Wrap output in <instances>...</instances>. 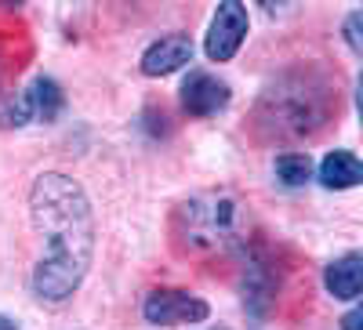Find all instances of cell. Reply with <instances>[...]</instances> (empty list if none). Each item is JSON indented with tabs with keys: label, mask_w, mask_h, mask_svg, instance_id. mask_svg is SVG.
I'll list each match as a JSON object with an SVG mask.
<instances>
[{
	"label": "cell",
	"mask_w": 363,
	"mask_h": 330,
	"mask_svg": "<svg viewBox=\"0 0 363 330\" xmlns=\"http://www.w3.org/2000/svg\"><path fill=\"white\" fill-rule=\"evenodd\" d=\"M178 239L193 254H229L247 239V211L233 193H203L178 207Z\"/></svg>",
	"instance_id": "7a4b0ae2"
},
{
	"label": "cell",
	"mask_w": 363,
	"mask_h": 330,
	"mask_svg": "<svg viewBox=\"0 0 363 330\" xmlns=\"http://www.w3.org/2000/svg\"><path fill=\"white\" fill-rule=\"evenodd\" d=\"M247 37V8L236 4V0H225L215 11V22H211L207 33V58L211 62H229V58L240 51Z\"/></svg>",
	"instance_id": "5b68a950"
},
{
	"label": "cell",
	"mask_w": 363,
	"mask_h": 330,
	"mask_svg": "<svg viewBox=\"0 0 363 330\" xmlns=\"http://www.w3.org/2000/svg\"><path fill=\"white\" fill-rule=\"evenodd\" d=\"M29 215L44 239V258L37 261L33 290L44 302H66L84 283L91 251H95V222L84 189L69 174L48 171L33 182Z\"/></svg>",
	"instance_id": "6da1fadb"
},
{
	"label": "cell",
	"mask_w": 363,
	"mask_h": 330,
	"mask_svg": "<svg viewBox=\"0 0 363 330\" xmlns=\"http://www.w3.org/2000/svg\"><path fill=\"white\" fill-rule=\"evenodd\" d=\"M142 316L157 326H174V323H203L211 309L207 302L186 290H153L142 305Z\"/></svg>",
	"instance_id": "277c9868"
},
{
	"label": "cell",
	"mask_w": 363,
	"mask_h": 330,
	"mask_svg": "<svg viewBox=\"0 0 363 330\" xmlns=\"http://www.w3.org/2000/svg\"><path fill=\"white\" fill-rule=\"evenodd\" d=\"M327 290L342 297V302H356L359 290H363V258L359 254H345L335 265H327V276H323Z\"/></svg>",
	"instance_id": "ba28073f"
},
{
	"label": "cell",
	"mask_w": 363,
	"mask_h": 330,
	"mask_svg": "<svg viewBox=\"0 0 363 330\" xmlns=\"http://www.w3.org/2000/svg\"><path fill=\"white\" fill-rule=\"evenodd\" d=\"M356 29H359V11H352V15H349V22H345V37H349V47L359 55V51H363V40H359V33H356Z\"/></svg>",
	"instance_id": "7c38bea8"
},
{
	"label": "cell",
	"mask_w": 363,
	"mask_h": 330,
	"mask_svg": "<svg viewBox=\"0 0 363 330\" xmlns=\"http://www.w3.org/2000/svg\"><path fill=\"white\" fill-rule=\"evenodd\" d=\"M320 182L327 189H352L363 182V164L345 153V149H335V153H327L323 164H320Z\"/></svg>",
	"instance_id": "9c48e42d"
},
{
	"label": "cell",
	"mask_w": 363,
	"mask_h": 330,
	"mask_svg": "<svg viewBox=\"0 0 363 330\" xmlns=\"http://www.w3.org/2000/svg\"><path fill=\"white\" fill-rule=\"evenodd\" d=\"M22 98H26L29 120H55L58 113H62V106H66L62 87H58L55 80H48V76H37V80L22 91Z\"/></svg>",
	"instance_id": "30bf717a"
},
{
	"label": "cell",
	"mask_w": 363,
	"mask_h": 330,
	"mask_svg": "<svg viewBox=\"0 0 363 330\" xmlns=\"http://www.w3.org/2000/svg\"><path fill=\"white\" fill-rule=\"evenodd\" d=\"M182 106L189 116H215L229 106V84L211 73H189L182 84Z\"/></svg>",
	"instance_id": "8992f818"
},
{
	"label": "cell",
	"mask_w": 363,
	"mask_h": 330,
	"mask_svg": "<svg viewBox=\"0 0 363 330\" xmlns=\"http://www.w3.org/2000/svg\"><path fill=\"white\" fill-rule=\"evenodd\" d=\"M0 330H18V323L8 319V316H0Z\"/></svg>",
	"instance_id": "5bb4252c"
},
{
	"label": "cell",
	"mask_w": 363,
	"mask_h": 330,
	"mask_svg": "<svg viewBox=\"0 0 363 330\" xmlns=\"http://www.w3.org/2000/svg\"><path fill=\"white\" fill-rule=\"evenodd\" d=\"M277 178L284 186H306L313 178V160L306 153H284L277 157Z\"/></svg>",
	"instance_id": "8fae6325"
},
{
	"label": "cell",
	"mask_w": 363,
	"mask_h": 330,
	"mask_svg": "<svg viewBox=\"0 0 363 330\" xmlns=\"http://www.w3.org/2000/svg\"><path fill=\"white\" fill-rule=\"evenodd\" d=\"M359 323H363V312H359V309H352V312L342 319V326H345V330H363Z\"/></svg>",
	"instance_id": "4fadbf2b"
},
{
	"label": "cell",
	"mask_w": 363,
	"mask_h": 330,
	"mask_svg": "<svg viewBox=\"0 0 363 330\" xmlns=\"http://www.w3.org/2000/svg\"><path fill=\"white\" fill-rule=\"evenodd\" d=\"M327 87H313L309 80H298L291 87H269V95L262 98V124H269L277 135H309L323 124Z\"/></svg>",
	"instance_id": "3957f363"
},
{
	"label": "cell",
	"mask_w": 363,
	"mask_h": 330,
	"mask_svg": "<svg viewBox=\"0 0 363 330\" xmlns=\"http://www.w3.org/2000/svg\"><path fill=\"white\" fill-rule=\"evenodd\" d=\"M189 58H193V40L182 33H171V37H160L142 55V73L145 76H167V73L186 66Z\"/></svg>",
	"instance_id": "52a82bcc"
}]
</instances>
